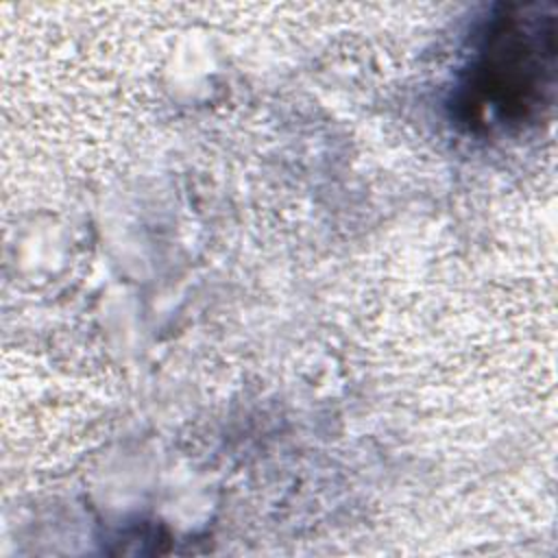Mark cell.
<instances>
[{
	"label": "cell",
	"instance_id": "1",
	"mask_svg": "<svg viewBox=\"0 0 558 558\" xmlns=\"http://www.w3.org/2000/svg\"><path fill=\"white\" fill-rule=\"evenodd\" d=\"M554 4H510L493 15L469 59L458 109L473 131L538 122L554 98Z\"/></svg>",
	"mask_w": 558,
	"mask_h": 558
}]
</instances>
